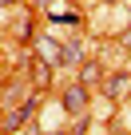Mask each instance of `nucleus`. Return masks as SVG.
Wrapping results in <instances>:
<instances>
[{"mask_svg":"<svg viewBox=\"0 0 131 135\" xmlns=\"http://www.w3.org/2000/svg\"><path fill=\"white\" fill-rule=\"evenodd\" d=\"M119 48L131 56V28H123V32H119Z\"/></svg>","mask_w":131,"mask_h":135,"instance_id":"9","label":"nucleus"},{"mask_svg":"<svg viewBox=\"0 0 131 135\" xmlns=\"http://www.w3.org/2000/svg\"><path fill=\"white\" fill-rule=\"evenodd\" d=\"M103 91H107L111 99H127V91H131V76H111V80H103Z\"/></svg>","mask_w":131,"mask_h":135,"instance_id":"3","label":"nucleus"},{"mask_svg":"<svg viewBox=\"0 0 131 135\" xmlns=\"http://www.w3.org/2000/svg\"><path fill=\"white\" fill-rule=\"evenodd\" d=\"M64 107H68L72 115H80L88 107V88L84 84H68V88H64Z\"/></svg>","mask_w":131,"mask_h":135,"instance_id":"1","label":"nucleus"},{"mask_svg":"<svg viewBox=\"0 0 131 135\" xmlns=\"http://www.w3.org/2000/svg\"><path fill=\"white\" fill-rule=\"evenodd\" d=\"M36 60H44V64H64V48H60L56 40L40 36V40H36Z\"/></svg>","mask_w":131,"mask_h":135,"instance_id":"2","label":"nucleus"},{"mask_svg":"<svg viewBox=\"0 0 131 135\" xmlns=\"http://www.w3.org/2000/svg\"><path fill=\"white\" fill-rule=\"evenodd\" d=\"M80 60V48L76 44H64V64H76Z\"/></svg>","mask_w":131,"mask_h":135,"instance_id":"7","label":"nucleus"},{"mask_svg":"<svg viewBox=\"0 0 131 135\" xmlns=\"http://www.w3.org/2000/svg\"><path fill=\"white\" fill-rule=\"evenodd\" d=\"M16 36H20V40H32V20H20V24H16Z\"/></svg>","mask_w":131,"mask_h":135,"instance_id":"8","label":"nucleus"},{"mask_svg":"<svg viewBox=\"0 0 131 135\" xmlns=\"http://www.w3.org/2000/svg\"><path fill=\"white\" fill-rule=\"evenodd\" d=\"M12 4H16V0H0V8H12Z\"/></svg>","mask_w":131,"mask_h":135,"instance_id":"10","label":"nucleus"},{"mask_svg":"<svg viewBox=\"0 0 131 135\" xmlns=\"http://www.w3.org/2000/svg\"><path fill=\"white\" fill-rule=\"evenodd\" d=\"M99 76H103V72H99V64H95V60H88V64L80 68V84H84V88L99 84Z\"/></svg>","mask_w":131,"mask_h":135,"instance_id":"4","label":"nucleus"},{"mask_svg":"<svg viewBox=\"0 0 131 135\" xmlns=\"http://www.w3.org/2000/svg\"><path fill=\"white\" fill-rule=\"evenodd\" d=\"M28 115H32V107H20V111H8V119L0 123V127H4V131H16V127H24V123H28Z\"/></svg>","mask_w":131,"mask_h":135,"instance_id":"5","label":"nucleus"},{"mask_svg":"<svg viewBox=\"0 0 131 135\" xmlns=\"http://www.w3.org/2000/svg\"><path fill=\"white\" fill-rule=\"evenodd\" d=\"M36 4H52V0H36Z\"/></svg>","mask_w":131,"mask_h":135,"instance_id":"11","label":"nucleus"},{"mask_svg":"<svg viewBox=\"0 0 131 135\" xmlns=\"http://www.w3.org/2000/svg\"><path fill=\"white\" fill-rule=\"evenodd\" d=\"M48 68H52V64H44V60H32V76H36V84H40V88H48Z\"/></svg>","mask_w":131,"mask_h":135,"instance_id":"6","label":"nucleus"}]
</instances>
